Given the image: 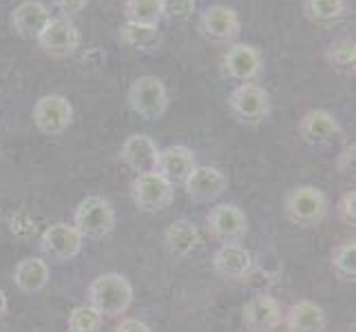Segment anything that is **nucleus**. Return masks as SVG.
<instances>
[{"instance_id":"f8f14e48","label":"nucleus","mask_w":356,"mask_h":332,"mask_svg":"<svg viewBox=\"0 0 356 332\" xmlns=\"http://www.w3.org/2000/svg\"><path fill=\"white\" fill-rule=\"evenodd\" d=\"M224 71L239 84L254 82L264 71V58L252 45H230L224 54Z\"/></svg>"},{"instance_id":"6e6552de","label":"nucleus","mask_w":356,"mask_h":332,"mask_svg":"<svg viewBox=\"0 0 356 332\" xmlns=\"http://www.w3.org/2000/svg\"><path fill=\"white\" fill-rule=\"evenodd\" d=\"M33 122L44 135L65 133L73 122V109L65 95H42L33 106Z\"/></svg>"},{"instance_id":"f704fd0d","label":"nucleus","mask_w":356,"mask_h":332,"mask_svg":"<svg viewBox=\"0 0 356 332\" xmlns=\"http://www.w3.org/2000/svg\"><path fill=\"white\" fill-rule=\"evenodd\" d=\"M5 313H7V297H5V292L0 290V319L5 317Z\"/></svg>"},{"instance_id":"473e14b6","label":"nucleus","mask_w":356,"mask_h":332,"mask_svg":"<svg viewBox=\"0 0 356 332\" xmlns=\"http://www.w3.org/2000/svg\"><path fill=\"white\" fill-rule=\"evenodd\" d=\"M56 7L63 11L65 18H69V16L80 14V11L87 7V0H56Z\"/></svg>"},{"instance_id":"4468645a","label":"nucleus","mask_w":356,"mask_h":332,"mask_svg":"<svg viewBox=\"0 0 356 332\" xmlns=\"http://www.w3.org/2000/svg\"><path fill=\"white\" fill-rule=\"evenodd\" d=\"M188 198L195 202H215L217 198H222L228 189V177L219 168L213 166H195L188 180L184 182Z\"/></svg>"},{"instance_id":"a211bd4d","label":"nucleus","mask_w":356,"mask_h":332,"mask_svg":"<svg viewBox=\"0 0 356 332\" xmlns=\"http://www.w3.org/2000/svg\"><path fill=\"white\" fill-rule=\"evenodd\" d=\"M49 20H51V14L40 0H24L11 14V27L20 38L35 40L49 24Z\"/></svg>"},{"instance_id":"393cba45","label":"nucleus","mask_w":356,"mask_h":332,"mask_svg":"<svg viewBox=\"0 0 356 332\" xmlns=\"http://www.w3.org/2000/svg\"><path fill=\"white\" fill-rule=\"evenodd\" d=\"M327 65L339 73L346 76H354V65H356V45L354 38H343L337 45L330 47L327 52Z\"/></svg>"},{"instance_id":"39448f33","label":"nucleus","mask_w":356,"mask_h":332,"mask_svg":"<svg viewBox=\"0 0 356 332\" xmlns=\"http://www.w3.org/2000/svg\"><path fill=\"white\" fill-rule=\"evenodd\" d=\"M228 106L241 125H259L270 113V95L261 84L243 82L230 91Z\"/></svg>"},{"instance_id":"b1692460","label":"nucleus","mask_w":356,"mask_h":332,"mask_svg":"<svg viewBox=\"0 0 356 332\" xmlns=\"http://www.w3.org/2000/svg\"><path fill=\"white\" fill-rule=\"evenodd\" d=\"M124 16L127 22L159 27V20H162V0H127Z\"/></svg>"},{"instance_id":"a878e982","label":"nucleus","mask_w":356,"mask_h":332,"mask_svg":"<svg viewBox=\"0 0 356 332\" xmlns=\"http://www.w3.org/2000/svg\"><path fill=\"white\" fill-rule=\"evenodd\" d=\"M346 0H305V14L318 24H327L341 18Z\"/></svg>"},{"instance_id":"2eb2a0df","label":"nucleus","mask_w":356,"mask_h":332,"mask_svg":"<svg viewBox=\"0 0 356 332\" xmlns=\"http://www.w3.org/2000/svg\"><path fill=\"white\" fill-rule=\"evenodd\" d=\"M195 166H197L195 164V153L188 146L173 144V146H166L164 151H159L155 171L170 184V187H184V182L188 180Z\"/></svg>"},{"instance_id":"0eeeda50","label":"nucleus","mask_w":356,"mask_h":332,"mask_svg":"<svg viewBox=\"0 0 356 332\" xmlns=\"http://www.w3.org/2000/svg\"><path fill=\"white\" fill-rule=\"evenodd\" d=\"M208 232L222 244H239L248 232V217L235 204H217L206 215Z\"/></svg>"},{"instance_id":"f3484780","label":"nucleus","mask_w":356,"mask_h":332,"mask_svg":"<svg viewBox=\"0 0 356 332\" xmlns=\"http://www.w3.org/2000/svg\"><path fill=\"white\" fill-rule=\"evenodd\" d=\"M301 138L312 146H325L341 135L339 120L325 109H312L299 120Z\"/></svg>"},{"instance_id":"423d86ee","label":"nucleus","mask_w":356,"mask_h":332,"mask_svg":"<svg viewBox=\"0 0 356 332\" xmlns=\"http://www.w3.org/2000/svg\"><path fill=\"white\" fill-rule=\"evenodd\" d=\"M131 198L142 213H159L173 202L175 187H170L157 171H153V173H144L133 180Z\"/></svg>"},{"instance_id":"bb28decb","label":"nucleus","mask_w":356,"mask_h":332,"mask_svg":"<svg viewBox=\"0 0 356 332\" xmlns=\"http://www.w3.org/2000/svg\"><path fill=\"white\" fill-rule=\"evenodd\" d=\"M102 315L91 306H76L69 315V332H100Z\"/></svg>"},{"instance_id":"7ed1b4c3","label":"nucleus","mask_w":356,"mask_h":332,"mask_svg":"<svg viewBox=\"0 0 356 332\" xmlns=\"http://www.w3.org/2000/svg\"><path fill=\"white\" fill-rule=\"evenodd\" d=\"M286 217L292 224L312 228L321 224L327 213V198L316 187H297L286 195Z\"/></svg>"},{"instance_id":"f257e3e1","label":"nucleus","mask_w":356,"mask_h":332,"mask_svg":"<svg viewBox=\"0 0 356 332\" xmlns=\"http://www.w3.org/2000/svg\"><path fill=\"white\" fill-rule=\"evenodd\" d=\"M133 301L131 281L120 273H104L89 286V306L102 317H118L129 310Z\"/></svg>"},{"instance_id":"dca6fc26","label":"nucleus","mask_w":356,"mask_h":332,"mask_svg":"<svg viewBox=\"0 0 356 332\" xmlns=\"http://www.w3.org/2000/svg\"><path fill=\"white\" fill-rule=\"evenodd\" d=\"M157 157H159L157 144L153 142V138L144 133H135L131 138H127L120 151V159L138 175L153 173L157 168Z\"/></svg>"},{"instance_id":"5701e85b","label":"nucleus","mask_w":356,"mask_h":332,"mask_svg":"<svg viewBox=\"0 0 356 332\" xmlns=\"http://www.w3.org/2000/svg\"><path fill=\"white\" fill-rule=\"evenodd\" d=\"M120 40L135 52H153L162 45V33H159V27L124 22L120 27Z\"/></svg>"},{"instance_id":"20e7f679","label":"nucleus","mask_w":356,"mask_h":332,"mask_svg":"<svg viewBox=\"0 0 356 332\" xmlns=\"http://www.w3.org/2000/svg\"><path fill=\"white\" fill-rule=\"evenodd\" d=\"M129 106L144 120H157L166 113L168 91L166 84L155 76H140L129 87Z\"/></svg>"},{"instance_id":"6ab92c4d","label":"nucleus","mask_w":356,"mask_h":332,"mask_svg":"<svg viewBox=\"0 0 356 332\" xmlns=\"http://www.w3.org/2000/svg\"><path fill=\"white\" fill-rule=\"evenodd\" d=\"M213 268L224 279H243L252 268V255L239 244H224L213 255Z\"/></svg>"},{"instance_id":"f03ea898","label":"nucleus","mask_w":356,"mask_h":332,"mask_svg":"<svg viewBox=\"0 0 356 332\" xmlns=\"http://www.w3.org/2000/svg\"><path fill=\"white\" fill-rule=\"evenodd\" d=\"M115 208L113 204L100 198V195H89L76 206L73 215V226L87 239H102L111 235L115 228Z\"/></svg>"},{"instance_id":"412c9836","label":"nucleus","mask_w":356,"mask_h":332,"mask_svg":"<svg viewBox=\"0 0 356 332\" xmlns=\"http://www.w3.org/2000/svg\"><path fill=\"white\" fill-rule=\"evenodd\" d=\"M164 242H166V248L170 253L177 255V257H184V255H191L195 248H197L200 242H202V235H200V230L193 221L177 219L166 228Z\"/></svg>"},{"instance_id":"c756f323","label":"nucleus","mask_w":356,"mask_h":332,"mask_svg":"<svg viewBox=\"0 0 356 332\" xmlns=\"http://www.w3.org/2000/svg\"><path fill=\"white\" fill-rule=\"evenodd\" d=\"M337 211H339V217L346 221V224L354 226V221H356V191H346L341 195Z\"/></svg>"},{"instance_id":"1a4fd4ad","label":"nucleus","mask_w":356,"mask_h":332,"mask_svg":"<svg viewBox=\"0 0 356 332\" xmlns=\"http://www.w3.org/2000/svg\"><path fill=\"white\" fill-rule=\"evenodd\" d=\"M82 235L76 230V226L58 221L51 224L40 237V248L47 257H51L54 262H69L73 257H78L82 251Z\"/></svg>"},{"instance_id":"ddd939ff","label":"nucleus","mask_w":356,"mask_h":332,"mask_svg":"<svg viewBox=\"0 0 356 332\" xmlns=\"http://www.w3.org/2000/svg\"><path fill=\"white\" fill-rule=\"evenodd\" d=\"M284 313H281V303L270 297V294H254L252 299L245 301L241 310V322L250 332H270L275 330Z\"/></svg>"},{"instance_id":"aec40b11","label":"nucleus","mask_w":356,"mask_h":332,"mask_svg":"<svg viewBox=\"0 0 356 332\" xmlns=\"http://www.w3.org/2000/svg\"><path fill=\"white\" fill-rule=\"evenodd\" d=\"M286 326L290 332H323L325 313L321 306H316L312 301H299L288 310Z\"/></svg>"},{"instance_id":"c85d7f7f","label":"nucleus","mask_w":356,"mask_h":332,"mask_svg":"<svg viewBox=\"0 0 356 332\" xmlns=\"http://www.w3.org/2000/svg\"><path fill=\"white\" fill-rule=\"evenodd\" d=\"M197 3L195 0H162V20L184 22L193 18Z\"/></svg>"},{"instance_id":"cd10ccee","label":"nucleus","mask_w":356,"mask_h":332,"mask_svg":"<svg viewBox=\"0 0 356 332\" xmlns=\"http://www.w3.org/2000/svg\"><path fill=\"white\" fill-rule=\"evenodd\" d=\"M332 266L343 279H352L354 281V277H356V242L354 239L341 244L339 248L334 251Z\"/></svg>"},{"instance_id":"72a5a7b5","label":"nucleus","mask_w":356,"mask_h":332,"mask_svg":"<svg viewBox=\"0 0 356 332\" xmlns=\"http://www.w3.org/2000/svg\"><path fill=\"white\" fill-rule=\"evenodd\" d=\"M115 332H153V330L144 322H140V319H127V322H122L115 328Z\"/></svg>"},{"instance_id":"4be33fe9","label":"nucleus","mask_w":356,"mask_h":332,"mask_svg":"<svg viewBox=\"0 0 356 332\" xmlns=\"http://www.w3.org/2000/svg\"><path fill=\"white\" fill-rule=\"evenodd\" d=\"M14 281L22 292H38L49 284V268L38 257H24L14 270Z\"/></svg>"},{"instance_id":"7c9ffc66","label":"nucleus","mask_w":356,"mask_h":332,"mask_svg":"<svg viewBox=\"0 0 356 332\" xmlns=\"http://www.w3.org/2000/svg\"><path fill=\"white\" fill-rule=\"evenodd\" d=\"M9 228H11V232H14V235L20 237V239H27V237L35 235V224L27 217V213H18V215L11 217Z\"/></svg>"},{"instance_id":"9d476101","label":"nucleus","mask_w":356,"mask_h":332,"mask_svg":"<svg viewBox=\"0 0 356 332\" xmlns=\"http://www.w3.org/2000/svg\"><path fill=\"white\" fill-rule=\"evenodd\" d=\"M200 31L213 42H232L241 31V22L235 9L226 5H211L200 16Z\"/></svg>"},{"instance_id":"2f4dec72","label":"nucleus","mask_w":356,"mask_h":332,"mask_svg":"<svg viewBox=\"0 0 356 332\" xmlns=\"http://www.w3.org/2000/svg\"><path fill=\"white\" fill-rule=\"evenodd\" d=\"M337 168L341 175H354V168H356V146L354 142L348 144L337 157Z\"/></svg>"},{"instance_id":"9b49d317","label":"nucleus","mask_w":356,"mask_h":332,"mask_svg":"<svg viewBox=\"0 0 356 332\" xmlns=\"http://www.w3.org/2000/svg\"><path fill=\"white\" fill-rule=\"evenodd\" d=\"M35 40H38L44 54L56 56V58H65L78 49L80 31L69 18H51Z\"/></svg>"}]
</instances>
